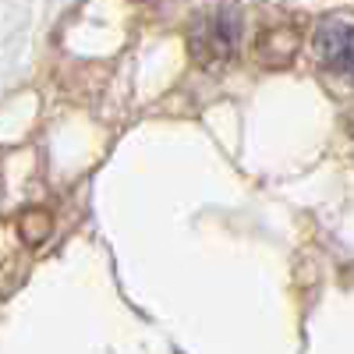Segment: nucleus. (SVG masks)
I'll list each match as a JSON object with an SVG mask.
<instances>
[{"instance_id":"nucleus-1","label":"nucleus","mask_w":354,"mask_h":354,"mask_svg":"<svg viewBox=\"0 0 354 354\" xmlns=\"http://www.w3.org/2000/svg\"><path fill=\"white\" fill-rule=\"evenodd\" d=\"M245 15L234 4H213L192 18L188 25V53L202 71H223L241 46Z\"/></svg>"},{"instance_id":"nucleus-2","label":"nucleus","mask_w":354,"mask_h":354,"mask_svg":"<svg viewBox=\"0 0 354 354\" xmlns=\"http://www.w3.org/2000/svg\"><path fill=\"white\" fill-rule=\"evenodd\" d=\"M315 57L319 64L340 75V78H354V21L347 18H326L315 28Z\"/></svg>"},{"instance_id":"nucleus-3","label":"nucleus","mask_w":354,"mask_h":354,"mask_svg":"<svg viewBox=\"0 0 354 354\" xmlns=\"http://www.w3.org/2000/svg\"><path fill=\"white\" fill-rule=\"evenodd\" d=\"M298 53V28L290 25H270L255 43V57L266 68H287Z\"/></svg>"}]
</instances>
